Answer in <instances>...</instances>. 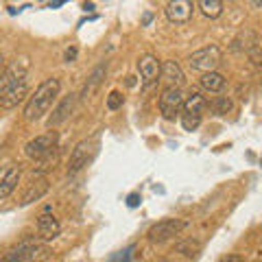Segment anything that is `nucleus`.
Instances as JSON below:
<instances>
[{"label":"nucleus","mask_w":262,"mask_h":262,"mask_svg":"<svg viewBox=\"0 0 262 262\" xmlns=\"http://www.w3.org/2000/svg\"><path fill=\"white\" fill-rule=\"evenodd\" d=\"M98 151V140L90 138V140H81L70 153V162H68V175L79 173L83 166H88V162H92V158Z\"/></svg>","instance_id":"6"},{"label":"nucleus","mask_w":262,"mask_h":262,"mask_svg":"<svg viewBox=\"0 0 262 262\" xmlns=\"http://www.w3.org/2000/svg\"><path fill=\"white\" fill-rule=\"evenodd\" d=\"M29 59H13L0 72V107L13 110L29 96Z\"/></svg>","instance_id":"1"},{"label":"nucleus","mask_w":262,"mask_h":262,"mask_svg":"<svg viewBox=\"0 0 262 262\" xmlns=\"http://www.w3.org/2000/svg\"><path fill=\"white\" fill-rule=\"evenodd\" d=\"M208 110L206 96H201L199 92H192L188 98H184V107H182V127L186 131H194L201 125V118Z\"/></svg>","instance_id":"4"},{"label":"nucleus","mask_w":262,"mask_h":262,"mask_svg":"<svg viewBox=\"0 0 262 262\" xmlns=\"http://www.w3.org/2000/svg\"><path fill=\"white\" fill-rule=\"evenodd\" d=\"M3 63H5V57H3V53H0V68H3Z\"/></svg>","instance_id":"28"},{"label":"nucleus","mask_w":262,"mask_h":262,"mask_svg":"<svg viewBox=\"0 0 262 262\" xmlns=\"http://www.w3.org/2000/svg\"><path fill=\"white\" fill-rule=\"evenodd\" d=\"M219 262H243V258L241 256H234V253H232V256H225L223 260H219Z\"/></svg>","instance_id":"26"},{"label":"nucleus","mask_w":262,"mask_h":262,"mask_svg":"<svg viewBox=\"0 0 262 262\" xmlns=\"http://www.w3.org/2000/svg\"><path fill=\"white\" fill-rule=\"evenodd\" d=\"M177 251H179V253H184L186 258H194L196 253L201 251V243H199V241H192V238L182 241V243L177 245Z\"/></svg>","instance_id":"20"},{"label":"nucleus","mask_w":262,"mask_h":262,"mask_svg":"<svg viewBox=\"0 0 262 262\" xmlns=\"http://www.w3.org/2000/svg\"><path fill=\"white\" fill-rule=\"evenodd\" d=\"M46 192H48V179H46V177L35 179V182H33V184L27 188V192L22 194L20 206H29V203H33V201H39Z\"/></svg>","instance_id":"16"},{"label":"nucleus","mask_w":262,"mask_h":262,"mask_svg":"<svg viewBox=\"0 0 262 262\" xmlns=\"http://www.w3.org/2000/svg\"><path fill=\"white\" fill-rule=\"evenodd\" d=\"M83 9H85V11H92V9H94V5H92V3H85V5H83Z\"/></svg>","instance_id":"27"},{"label":"nucleus","mask_w":262,"mask_h":262,"mask_svg":"<svg viewBox=\"0 0 262 262\" xmlns=\"http://www.w3.org/2000/svg\"><path fill=\"white\" fill-rule=\"evenodd\" d=\"M212 110H214L216 114H227L229 110H232V101H229L227 96H219L214 103H212Z\"/></svg>","instance_id":"21"},{"label":"nucleus","mask_w":262,"mask_h":262,"mask_svg":"<svg viewBox=\"0 0 262 262\" xmlns=\"http://www.w3.org/2000/svg\"><path fill=\"white\" fill-rule=\"evenodd\" d=\"M105 70H107V63H101V66H96V68L92 70V75L88 77L85 85H83V90H81V94H79L81 101H85V98H90V96L94 94V90L101 85V81L105 77Z\"/></svg>","instance_id":"17"},{"label":"nucleus","mask_w":262,"mask_h":262,"mask_svg":"<svg viewBox=\"0 0 262 262\" xmlns=\"http://www.w3.org/2000/svg\"><path fill=\"white\" fill-rule=\"evenodd\" d=\"M186 225L188 223L182 219H162L149 229L146 236H149L151 243H166L168 238H173V236H177L179 232H182Z\"/></svg>","instance_id":"9"},{"label":"nucleus","mask_w":262,"mask_h":262,"mask_svg":"<svg viewBox=\"0 0 262 262\" xmlns=\"http://www.w3.org/2000/svg\"><path fill=\"white\" fill-rule=\"evenodd\" d=\"M48 247L37 243H22L5 256L3 262H42L48 258Z\"/></svg>","instance_id":"7"},{"label":"nucleus","mask_w":262,"mask_h":262,"mask_svg":"<svg viewBox=\"0 0 262 262\" xmlns=\"http://www.w3.org/2000/svg\"><path fill=\"white\" fill-rule=\"evenodd\" d=\"M75 57H77V48H68V51H66V61H75Z\"/></svg>","instance_id":"25"},{"label":"nucleus","mask_w":262,"mask_h":262,"mask_svg":"<svg viewBox=\"0 0 262 262\" xmlns=\"http://www.w3.org/2000/svg\"><path fill=\"white\" fill-rule=\"evenodd\" d=\"M75 105H77V94H70V96H66L63 101L57 105V107L53 110L51 114V118H48V127L55 129V127H59L61 122H66L70 118V114L72 110H75Z\"/></svg>","instance_id":"13"},{"label":"nucleus","mask_w":262,"mask_h":262,"mask_svg":"<svg viewBox=\"0 0 262 262\" xmlns=\"http://www.w3.org/2000/svg\"><path fill=\"white\" fill-rule=\"evenodd\" d=\"M24 153H27L29 160L48 162L53 158V153H57V134L55 131H48V134L33 138V140H29L27 144H24Z\"/></svg>","instance_id":"3"},{"label":"nucleus","mask_w":262,"mask_h":262,"mask_svg":"<svg viewBox=\"0 0 262 262\" xmlns=\"http://www.w3.org/2000/svg\"><path fill=\"white\" fill-rule=\"evenodd\" d=\"M59 90H61V81L59 79H46L37 85V90L29 96L27 101V107H24V120L29 122H35L44 116V114L51 110V105L55 103V98L59 96Z\"/></svg>","instance_id":"2"},{"label":"nucleus","mask_w":262,"mask_h":262,"mask_svg":"<svg viewBox=\"0 0 262 262\" xmlns=\"http://www.w3.org/2000/svg\"><path fill=\"white\" fill-rule=\"evenodd\" d=\"M225 85V77L221 72H206L201 77V88L208 90V92H221Z\"/></svg>","instance_id":"18"},{"label":"nucleus","mask_w":262,"mask_h":262,"mask_svg":"<svg viewBox=\"0 0 262 262\" xmlns=\"http://www.w3.org/2000/svg\"><path fill=\"white\" fill-rule=\"evenodd\" d=\"M221 59H223V53H221V48L210 44L206 48H199V51H194L190 55V59H188V63H190L192 70H199V72H216V66L221 63Z\"/></svg>","instance_id":"5"},{"label":"nucleus","mask_w":262,"mask_h":262,"mask_svg":"<svg viewBox=\"0 0 262 262\" xmlns=\"http://www.w3.org/2000/svg\"><path fill=\"white\" fill-rule=\"evenodd\" d=\"M140 201H142V196L138 194V192H131V194L127 196V206H129V208H136V206H140Z\"/></svg>","instance_id":"24"},{"label":"nucleus","mask_w":262,"mask_h":262,"mask_svg":"<svg viewBox=\"0 0 262 262\" xmlns=\"http://www.w3.org/2000/svg\"><path fill=\"white\" fill-rule=\"evenodd\" d=\"M22 168L18 164H5L0 166V199H7L20 184Z\"/></svg>","instance_id":"11"},{"label":"nucleus","mask_w":262,"mask_h":262,"mask_svg":"<svg viewBox=\"0 0 262 262\" xmlns=\"http://www.w3.org/2000/svg\"><path fill=\"white\" fill-rule=\"evenodd\" d=\"M192 9L194 5L188 3V0H173V3L166 5V18L175 24H186L192 18Z\"/></svg>","instance_id":"12"},{"label":"nucleus","mask_w":262,"mask_h":262,"mask_svg":"<svg viewBox=\"0 0 262 262\" xmlns=\"http://www.w3.org/2000/svg\"><path fill=\"white\" fill-rule=\"evenodd\" d=\"M184 107V94L179 88H164L160 96V114L166 120H175Z\"/></svg>","instance_id":"8"},{"label":"nucleus","mask_w":262,"mask_h":262,"mask_svg":"<svg viewBox=\"0 0 262 262\" xmlns=\"http://www.w3.org/2000/svg\"><path fill=\"white\" fill-rule=\"evenodd\" d=\"M251 61H253V66H256L258 70H262V46H260V42H256V46L251 48Z\"/></svg>","instance_id":"23"},{"label":"nucleus","mask_w":262,"mask_h":262,"mask_svg":"<svg viewBox=\"0 0 262 262\" xmlns=\"http://www.w3.org/2000/svg\"><path fill=\"white\" fill-rule=\"evenodd\" d=\"M199 7L208 18H219L223 13V3H219V0H201Z\"/></svg>","instance_id":"19"},{"label":"nucleus","mask_w":262,"mask_h":262,"mask_svg":"<svg viewBox=\"0 0 262 262\" xmlns=\"http://www.w3.org/2000/svg\"><path fill=\"white\" fill-rule=\"evenodd\" d=\"M160 81H164L166 88H179L182 90V85L186 83V77H184V72H182V68H179L177 61H164Z\"/></svg>","instance_id":"14"},{"label":"nucleus","mask_w":262,"mask_h":262,"mask_svg":"<svg viewBox=\"0 0 262 262\" xmlns=\"http://www.w3.org/2000/svg\"><path fill=\"white\" fill-rule=\"evenodd\" d=\"M37 232H39V236H42L44 241H55L57 236H59V232H61V225H59V221H57L51 212H44L42 216L37 219Z\"/></svg>","instance_id":"15"},{"label":"nucleus","mask_w":262,"mask_h":262,"mask_svg":"<svg viewBox=\"0 0 262 262\" xmlns=\"http://www.w3.org/2000/svg\"><path fill=\"white\" fill-rule=\"evenodd\" d=\"M122 103H125V96H122L118 90L110 92V96H107V110H120Z\"/></svg>","instance_id":"22"},{"label":"nucleus","mask_w":262,"mask_h":262,"mask_svg":"<svg viewBox=\"0 0 262 262\" xmlns=\"http://www.w3.org/2000/svg\"><path fill=\"white\" fill-rule=\"evenodd\" d=\"M138 70H140V79L144 88H151L153 83L160 81V75H162V63L155 55H142L138 59Z\"/></svg>","instance_id":"10"}]
</instances>
